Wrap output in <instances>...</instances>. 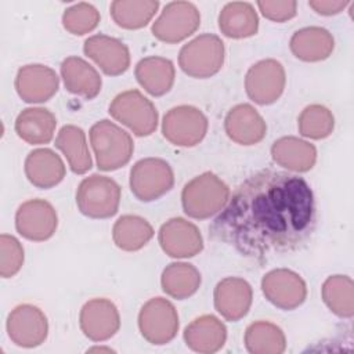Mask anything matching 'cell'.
I'll list each match as a JSON object with an SVG mask.
<instances>
[{
    "instance_id": "obj_1",
    "label": "cell",
    "mask_w": 354,
    "mask_h": 354,
    "mask_svg": "<svg viewBox=\"0 0 354 354\" xmlns=\"http://www.w3.org/2000/svg\"><path fill=\"white\" fill-rule=\"evenodd\" d=\"M315 228V201L307 181L271 169L249 176L210 225L213 239L245 257L295 252Z\"/></svg>"
},
{
    "instance_id": "obj_2",
    "label": "cell",
    "mask_w": 354,
    "mask_h": 354,
    "mask_svg": "<svg viewBox=\"0 0 354 354\" xmlns=\"http://www.w3.org/2000/svg\"><path fill=\"white\" fill-rule=\"evenodd\" d=\"M230 199L228 185L212 171H205L188 181L181 192L184 213L205 220L218 213Z\"/></svg>"
},
{
    "instance_id": "obj_3",
    "label": "cell",
    "mask_w": 354,
    "mask_h": 354,
    "mask_svg": "<svg viewBox=\"0 0 354 354\" xmlns=\"http://www.w3.org/2000/svg\"><path fill=\"white\" fill-rule=\"evenodd\" d=\"M88 134L100 170L112 171L130 160L134 151L133 140L113 122L102 119L91 126Z\"/></svg>"
},
{
    "instance_id": "obj_4",
    "label": "cell",
    "mask_w": 354,
    "mask_h": 354,
    "mask_svg": "<svg viewBox=\"0 0 354 354\" xmlns=\"http://www.w3.org/2000/svg\"><path fill=\"white\" fill-rule=\"evenodd\" d=\"M224 57L223 40L216 35L203 33L181 47L178 65L185 75L195 79H206L223 68Z\"/></svg>"
},
{
    "instance_id": "obj_5",
    "label": "cell",
    "mask_w": 354,
    "mask_h": 354,
    "mask_svg": "<svg viewBox=\"0 0 354 354\" xmlns=\"http://www.w3.org/2000/svg\"><path fill=\"white\" fill-rule=\"evenodd\" d=\"M76 205L90 218H109L118 213L120 187L106 176L91 174L83 178L76 191Z\"/></svg>"
},
{
    "instance_id": "obj_6",
    "label": "cell",
    "mask_w": 354,
    "mask_h": 354,
    "mask_svg": "<svg viewBox=\"0 0 354 354\" xmlns=\"http://www.w3.org/2000/svg\"><path fill=\"white\" fill-rule=\"evenodd\" d=\"M109 113L138 137L151 136L158 127L155 105L138 90H127L118 94L109 105Z\"/></svg>"
},
{
    "instance_id": "obj_7",
    "label": "cell",
    "mask_w": 354,
    "mask_h": 354,
    "mask_svg": "<svg viewBox=\"0 0 354 354\" xmlns=\"http://www.w3.org/2000/svg\"><path fill=\"white\" fill-rule=\"evenodd\" d=\"M130 189L141 202H152L167 194L174 184L171 166L160 158H145L130 170Z\"/></svg>"
},
{
    "instance_id": "obj_8",
    "label": "cell",
    "mask_w": 354,
    "mask_h": 354,
    "mask_svg": "<svg viewBox=\"0 0 354 354\" xmlns=\"http://www.w3.org/2000/svg\"><path fill=\"white\" fill-rule=\"evenodd\" d=\"M178 314L171 301L163 297L149 299L138 313V329L151 344L171 342L178 332Z\"/></svg>"
},
{
    "instance_id": "obj_9",
    "label": "cell",
    "mask_w": 354,
    "mask_h": 354,
    "mask_svg": "<svg viewBox=\"0 0 354 354\" xmlns=\"http://www.w3.org/2000/svg\"><path fill=\"white\" fill-rule=\"evenodd\" d=\"M207 133V118L192 105H178L166 112L162 120L163 137L176 147H194Z\"/></svg>"
},
{
    "instance_id": "obj_10",
    "label": "cell",
    "mask_w": 354,
    "mask_h": 354,
    "mask_svg": "<svg viewBox=\"0 0 354 354\" xmlns=\"http://www.w3.org/2000/svg\"><path fill=\"white\" fill-rule=\"evenodd\" d=\"M199 10L189 1H171L152 24V35L165 43H178L198 30Z\"/></svg>"
},
{
    "instance_id": "obj_11",
    "label": "cell",
    "mask_w": 354,
    "mask_h": 354,
    "mask_svg": "<svg viewBox=\"0 0 354 354\" xmlns=\"http://www.w3.org/2000/svg\"><path fill=\"white\" fill-rule=\"evenodd\" d=\"M286 75L282 64L267 58L252 65L245 77L248 97L259 105L274 104L283 93Z\"/></svg>"
},
{
    "instance_id": "obj_12",
    "label": "cell",
    "mask_w": 354,
    "mask_h": 354,
    "mask_svg": "<svg viewBox=\"0 0 354 354\" xmlns=\"http://www.w3.org/2000/svg\"><path fill=\"white\" fill-rule=\"evenodd\" d=\"M261 290L271 304L285 311L297 308L307 297L304 279L288 268L268 271L261 279Z\"/></svg>"
},
{
    "instance_id": "obj_13",
    "label": "cell",
    "mask_w": 354,
    "mask_h": 354,
    "mask_svg": "<svg viewBox=\"0 0 354 354\" xmlns=\"http://www.w3.org/2000/svg\"><path fill=\"white\" fill-rule=\"evenodd\" d=\"M7 333L19 347L40 346L48 335V321L44 313L33 304H19L7 317Z\"/></svg>"
},
{
    "instance_id": "obj_14",
    "label": "cell",
    "mask_w": 354,
    "mask_h": 354,
    "mask_svg": "<svg viewBox=\"0 0 354 354\" xmlns=\"http://www.w3.org/2000/svg\"><path fill=\"white\" fill-rule=\"evenodd\" d=\"M57 227V212L44 199H29L19 205L15 213V228L19 235L29 241H47L55 234Z\"/></svg>"
},
{
    "instance_id": "obj_15",
    "label": "cell",
    "mask_w": 354,
    "mask_h": 354,
    "mask_svg": "<svg viewBox=\"0 0 354 354\" xmlns=\"http://www.w3.org/2000/svg\"><path fill=\"white\" fill-rule=\"evenodd\" d=\"M158 241L162 250L174 259L194 257L203 249L199 228L183 217H173L163 223L159 228Z\"/></svg>"
},
{
    "instance_id": "obj_16",
    "label": "cell",
    "mask_w": 354,
    "mask_h": 354,
    "mask_svg": "<svg viewBox=\"0 0 354 354\" xmlns=\"http://www.w3.org/2000/svg\"><path fill=\"white\" fill-rule=\"evenodd\" d=\"M83 335L93 342H104L116 335L120 328V315L116 306L104 297L86 301L79 314Z\"/></svg>"
},
{
    "instance_id": "obj_17",
    "label": "cell",
    "mask_w": 354,
    "mask_h": 354,
    "mask_svg": "<svg viewBox=\"0 0 354 354\" xmlns=\"http://www.w3.org/2000/svg\"><path fill=\"white\" fill-rule=\"evenodd\" d=\"M14 86L22 101L40 104L55 95L59 87V79L50 66L29 64L18 69Z\"/></svg>"
},
{
    "instance_id": "obj_18",
    "label": "cell",
    "mask_w": 354,
    "mask_h": 354,
    "mask_svg": "<svg viewBox=\"0 0 354 354\" xmlns=\"http://www.w3.org/2000/svg\"><path fill=\"white\" fill-rule=\"evenodd\" d=\"M214 308L227 321L236 322L250 310L253 290L250 283L239 277H227L214 288Z\"/></svg>"
},
{
    "instance_id": "obj_19",
    "label": "cell",
    "mask_w": 354,
    "mask_h": 354,
    "mask_svg": "<svg viewBox=\"0 0 354 354\" xmlns=\"http://www.w3.org/2000/svg\"><path fill=\"white\" fill-rule=\"evenodd\" d=\"M83 51L108 76H119L130 66V51L116 37L106 35L90 36L83 44Z\"/></svg>"
},
{
    "instance_id": "obj_20",
    "label": "cell",
    "mask_w": 354,
    "mask_h": 354,
    "mask_svg": "<svg viewBox=\"0 0 354 354\" xmlns=\"http://www.w3.org/2000/svg\"><path fill=\"white\" fill-rule=\"evenodd\" d=\"M224 129L227 136L241 145H254L267 133L263 116L250 104H239L231 108L225 116Z\"/></svg>"
},
{
    "instance_id": "obj_21",
    "label": "cell",
    "mask_w": 354,
    "mask_h": 354,
    "mask_svg": "<svg viewBox=\"0 0 354 354\" xmlns=\"http://www.w3.org/2000/svg\"><path fill=\"white\" fill-rule=\"evenodd\" d=\"M65 165L59 155L48 148H37L25 159V176L32 185L48 189L58 185L65 177Z\"/></svg>"
},
{
    "instance_id": "obj_22",
    "label": "cell",
    "mask_w": 354,
    "mask_h": 354,
    "mask_svg": "<svg viewBox=\"0 0 354 354\" xmlns=\"http://www.w3.org/2000/svg\"><path fill=\"white\" fill-rule=\"evenodd\" d=\"M185 344L196 353L212 354L218 351L227 340L225 325L214 315H201L184 329Z\"/></svg>"
},
{
    "instance_id": "obj_23",
    "label": "cell",
    "mask_w": 354,
    "mask_h": 354,
    "mask_svg": "<svg viewBox=\"0 0 354 354\" xmlns=\"http://www.w3.org/2000/svg\"><path fill=\"white\" fill-rule=\"evenodd\" d=\"M292 54L306 62H318L329 58L335 48V39L321 26H307L296 30L289 41Z\"/></svg>"
},
{
    "instance_id": "obj_24",
    "label": "cell",
    "mask_w": 354,
    "mask_h": 354,
    "mask_svg": "<svg viewBox=\"0 0 354 354\" xmlns=\"http://www.w3.org/2000/svg\"><path fill=\"white\" fill-rule=\"evenodd\" d=\"M61 77L65 88L86 100L95 98L102 87L100 73L80 57H68L61 64Z\"/></svg>"
},
{
    "instance_id": "obj_25",
    "label": "cell",
    "mask_w": 354,
    "mask_h": 354,
    "mask_svg": "<svg viewBox=\"0 0 354 354\" xmlns=\"http://www.w3.org/2000/svg\"><path fill=\"white\" fill-rule=\"evenodd\" d=\"M271 156L277 165L290 171L304 173L311 170L315 165L317 148L306 140L286 136L274 141Z\"/></svg>"
},
{
    "instance_id": "obj_26",
    "label": "cell",
    "mask_w": 354,
    "mask_h": 354,
    "mask_svg": "<svg viewBox=\"0 0 354 354\" xmlns=\"http://www.w3.org/2000/svg\"><path fill=\"white\" fill-rule=\"evenodd\" d=\"M136 79L151 95L160 97L174 84L176 69L170 59L163 57H147L136 65Z\"/></svg>"
},
{
    "instance_id": "obj_27",
    "label": "cell",
    "mask_w": 354,
    "mask_h": 354,
    "mask_svg": "<svg viewBox=\"0 0 354 354\" xmlns=\"http://www.w3.org/2000/svg\"><path fill=\"white\" fill-rule=\"evenodd\" d=\"M57 119L51 111L41 106L24 109L15 119V131L30 145L47 144L53 140Z\"/></svg>"
},
{
    "instance_id": "obj_28",
    "label": "cell",
    "mask_w": 354,
    "mask_h": 354,
    "mask_svg": "<svg viewBox=\"0 0 354 354\" xmlns=\"http://www.w3.org/2000/svg\"><path fill=\"white\" fill-rule=\"evenodd\" d=\"M218 28L224 36L231 39L250 37L259 30V17L250 3H227L220 11Z\"/></svg>"
},
{
    "instance_id": "obj_29",
    "label": "cell",
    "mask_w": 354,
    "mask_h": 354,
    "mask_svg": "<svg viewBox=\"0 0 354 354\" xmlns=\"http://www.w3.org/2000/svg\"><path fill=\"white\" fill-rule=\"evenodd\" d=\"M55 147L65 155L69 167L76 174L87 173L91 166V155L84 131L75 124H65L55 137Z\"/></svg>"
},
{
    "instance_id": "obj_30",
    "label": "cell",
    "mask_w": 354,
    "mask_h": 354,
    "mask_svg": "<svg viewBox=\"0 0 354 354\" xmlns=\"http://www.w3.org/2000/svg\"><path fill=\"white\" fill-rule=\"evenodd\" d=\"M202 282L201 272L189 263H171L160 275L162 290L177 300H184L196 293Z\"/></svg>"
},
{
    "instance_id": "obj_31",
    "label": "cell",
    "mask_w": 354,
    "mask_h": 354,
    "mask_svg": "<svg viewBox=\"0 0 354 354\" xmlns=\"http://www.w3.org/2000/svg\"><path fill=\"white\" fill-rule=\"evenodd\" d=\"M153 236L152 225L140 216L124 214L119 217L112 228L115 245L126 252L142 249Z\"/></svg>"
},
{
    "instance_id": "obj_32",
    "label": "cell",
    "mask_w": 354,
    "mask_h": 354,
    "mask_svg": "<svg viewBox=\"0 0 354 354\" xmlns=\"http://www.w3.org/2000/svg\"><path fill=\"white\" fill-rule=\"evenodd\" d=\"M245 347L252 354H281L286 348L282 329L270 321H256L245 330Z\"/></svg>"
},
{
    "instance_id": "obj_33",
    "label": "cell",
    "mask_w": 354,
    "mask_h": 354,
    "mask_svg": "<svg viewBox=\"0 0 354 354\" xmlns=\"http://www.w3.org/2000/svg\"><path fill=\"white\" fill-rule=\"evenodd\" d=\"M326 307L340 318L354 315V283L348 275H330L321 288Z\"/></svg>"
},
{
    "instance_id": "obj_34",
    "label": "cell",
    "mask_w": 354,
    "mask_h": 354,
    "mask_svg": "<svg viewBox=\"0 0 354 354\" xmlns=\"http://www.w3.org/2000/svg\"><path fill=\"white\" fill-rule=\"evenodd\" d=\"M159 8L156 0H115L111 3V17L123 29H141L153 18Z\"/></svg>"
},
{
    "instance_id": "obj_35",
    "label": "cell",
    "mask_w": 354,
    "mask_h": 354,
    "mask_svg": "<svg viewBox=\"0 0 354 354\" xmlns=\"http://www.w3.org/2000/svg\"><path fill=\"white\" fill-rule=\"evenodd\" d=\"M299 133L311 140H322L332 134L335 127V118L330 109L321 104H311L306 106L297 119Z\"/></svg>"
},
{
    "instance_id": "obj_36",
    "label": "cell",
    "mask_w": 354,
    "mask_h": 354,
    "mask_svg": "<svg viewBox=\"0 0 354 354\" xmlns=\"http://www.w3.org/2000/svg\"><path fill=\"white\" fill-rule=\"evenodd\" d=\"M100 22L98 10L90 3H77L66 8L62 14L64 28L76 36L94 30Z\"/></svg>"
},
{
    "instance_id": "obj_37",
    "label": "cell",
    "mask_w": 354,
    "mask_h": 354,
    "mask_svg": "<svg viewBox=\"0 0 354 354\" xmlns=\"http://www.w3.org/2000/svg\"><path fill=\"white\" fill-rule=\"evenodd\" d=\"M24 264V248L21 242L8 234L0 235V275L14 277Z\"/></svg>"
},
{
    "instance_id": "obj_38",
    "label": "cell",
    "mask_w": 354,
    "mask_h": 354,
    "mask_svg": "<svg viewBox=\"0 0 354 354\" xmlns=\"http://www.w3.org/2000/svg\"><path fill=\"white\" fill-rule=\"evenodd\" d=\"M257 7L261 14L274 22H285L297 14V1L295 0H260Z\"/></svg>"
},
{
    "instance_id": "obj_39",
    "label": "cell",
    "mask_w": 354,
    "mask_h": 354,
    "mask_svg": "<svg viewBox=\"0 0 354 354\" xmlns=\"http://www.w3.org/2000/svg\"><path fill=\"white\" fill-rule=\"evenodd\" d=\"M350 4V1H344V0H310L308 6L319 15H336L339 12H342L347 6Z\"/></svg>"
},
{
    "instance_id": "obj_40",
    "label": "cell",
    "mask_w": 354,
    "mask_h": 354,
    "mask_svg": "<svg viewBox=\"0 0 354 354\" xmlns=\"http://www.w3.org/2000/svg\"><path fill=\"white\" fill-rule=\"evenodd\" d=\"M88 353H94V351H105V353H112L113 350L109 348V347H93V348H88L87 350Z\"/></svg>"
}]
</instances>
